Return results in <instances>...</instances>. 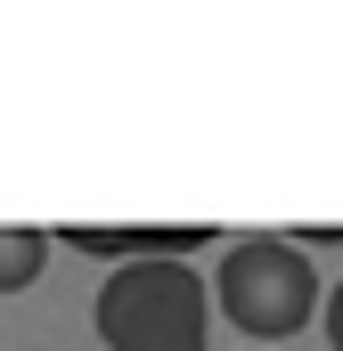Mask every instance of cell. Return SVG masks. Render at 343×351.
Returning a JSON list of instances; mask_svg holds the SVG:
<instances>
[{"label":"cell","mask_w":343,"mask_h":351,"mask_svg":"<svg viewBox=\"0 0 343 351\" xmlns=\"http://www.w3.org/2000/svg\"><path fill=\"white\" fill-rule=\"evenodd\" d=\"M98 343L106 351H204L213 311L188 262H123L98 286Z\"/></svg>","instance_id":"obj_1"},{"label":"cell","mask_w":343,"mask_h":351,"mask_svg":"<svg viewBox=\"0 0 343 351\" xmlns=\"http://www.w3.org/2000/svg\"><path fill=\"white\" fill-rule=\"evenodd\" d=\"M213 302L246 327V335H303L319 319V278H311V254L286 245V237H237L221 269H213Z\"/></svg>","instance_id":"obj_2"},{"label":"cell","mask_w":343,"mask_h":351,"mask_svg":"<svg viewBox=\"0 0 343 351\" xmlns=\"http://www.w3.org/2000/svg\"><path fill=\"white\" fill-rule=\"evenodd\" d=\"M49 237H66L74 254H98V262H188L204 237H221L213 221H172V229H147V221H66V229H49Z\"/></svg>","instance_id":"obj_3"},{"label":"cell","mask_w":343,"mask_h":351,"mask_svg":"<svg viewBox=\"0 0 343 351\" xmlns=\"http://www.w3.org/2000/svg\"><path fill=\"white\" fill-rule=\"evenodd\" d=\"M49 262V229H25V221H0V294H25Z\"/></svg>","instance_id":"obj_4"},{"label":"cell","mask_w":343,"mask_h":351,"mask_svg":"<svg viewBox=\"0 0 343 351\" xmlns=\"http://www.w3.org/2000/svg\"><path fill=\"white\" fill-rule=\"evenodd\" d=\"M319 302H327V343L343 351V278H335V294H319Z\"/></svg>","instance_id":"obj_5"}]
</instances>
